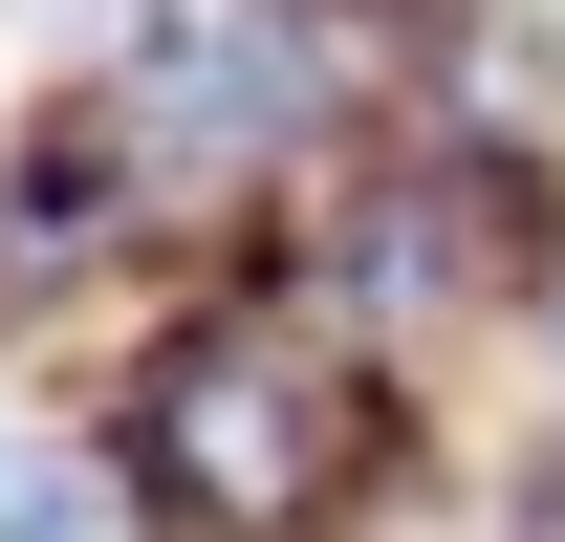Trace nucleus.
<instances>
[{"label":"nucleus","mask_w":565,"mask_h":542,"mask_svg":"<svg viewBox=\"0 0 565 542\" xmlns=\"http://www.w3.org/2000/svg\"><path fill=\"white\" fill-rule=\"evenodd\" d=\"M522 542H565V477H544V521H522Z\"/></svg>","instance_id":"39448f33"},{"label":"nucleus","mask_w":565,"mask_h":542,"mask_svg":"<svg viewBox=\"0 0 565 542\" xmlns=\"http://www.w3.org/2000/svg\"><path fill=\"white\" fill-rule=\"evenodd\" d=\"M327 0H174L152 22V109H131V152H152V196L174 174H282V152L327 131Z\"/></svg>","instance_id":"f03ea898"},{"label":"nucleus","mask_w":565,"mask_h":542,"mask_svg":"<svg viewBox=\"0 0 565 542\" xmlns=\"http://www.w3.org/2000/svg\"><path fill=\"white\" fill-rule=\"evenodd\" d=\"M22 22H131V0H22Z\"/></svg>","instance_id":"20e7f679"},{"label":"nucleus","mask_w":565,"mask_h":542,"mask_svg":"<svg viewBox=\"0 0 565 542\" xmlns=\"http://www.w3.org/2000/svg\"><path fill=\"white\" fill-rule=\"evenodd\" d=\"M0 542H109V477H87L22 391H0Z\"/></svg>","instance_id":"7ed1b4c3"},{"label":"nucleus","mask_w":565,"mask_h":542,"mask_svg":"<svg viewBox=\"0 0 565 542\" xmlns=\"http://www.w3.org/2000/svg\"><path fill=\"white\" fill-rule=\"evenodd\" d=\"M349 347H305V326H196V347H152V391H131V499L174 542H305L327 499H349Z\"/></svg>","instance_id":"f257e3e1"}]
</instances>
